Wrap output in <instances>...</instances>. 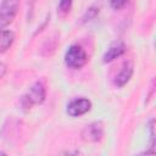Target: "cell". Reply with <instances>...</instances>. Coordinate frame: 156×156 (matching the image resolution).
Here are the masks:
<instances>
[{"mask_svg":"<svg viewBox=\"0 0 156 156\" xmlns=\"http://www.w3.org/2000/svg\"><path fill=\"white\" fill-rule=\"evenodd\" d=\"M134 67H133V63L132 62H126L124 65H123V67H122V69L119 71V73L116 76V78H115V84L118 87V88H122V87H124L129 80H130V78H132V76H133V69Z\"/></svg>","mask_w":156,"mask_h":156,"instance_id":"cell-7","label":"cell"},{"mask_svg":"<svg viewBox=\"0 0 156 156\" xmlns=\"http://www.w3.org/2000/svg\"><path fill=\"white\" fill-rule=\"evenodd\" d=\"M126 51V45L122 43V41H115L112 43L108 49L105 51L104 56H102V62L104 63H108V62H112L113 60H116L117 57L122 56Z\"/></svg>","mask_w":156,"mask_h":156,"instance_id":"cell-6","label":"cell"},{"mask_svg":"<svg viewBox=\"0 0 156 156\" xmlns=\"http://www.w3.org/2000/svg\"><path fill=\"white\" fill-rule=\"evenodd\" d=\"M72 6V0H60L58 2V9L62 13H68Z\"/></svg>","mask_w":156,"mask_h":156,"instance_id":"cell-10","label":"cell"},{"mask_svg":"<svg viewBox=\"0 0 156 156\" xmlns=\"http://www.w3.org/2000/svg\"><path fill=\"white\" fill-rule=\"evenodd\" d=\"M20 10V0H2L0 4V29L11 24Z\"/></svg>","mask_w":156,"mask_h":156,"instance_id":"cell-3","label":"cell"},{"mask_svg":"<svg viewBox=\"0 0 156 156\" xmlns=\"http://www.w3.org/2000/svg\"><path fill=\"white\" fill-rule=\"evenodd\" d=\"M98 13H99V9H96V7H90V9H88L87 12L84 13V16L82 17V22L84 23V22H87V21L93 20Z\"/></svg>","mask_w":156,"mask_h":156,"instance_id":"cell-9","label":"cell"},{"mask_svg":"<svg viewBox=\"0 0 156 156\" xmlns=\"http://www.w3.org/2000/svg\"><path fill=\"white\" fill-rule=\"evenodd\" d=\"M91 108V101L87 98H77L67 105V113L71 117H79L89 112Z\"/></svg>","mask_w":156,"mask_h":156,"instance_id":"cell-5","label":"cell"},{"mask_svg":"<svg viewBox=\"0 0 156 156\" xmlns=\"http://www.w3.org/2000/svg\"><path fill=\"white\" fill-rule=\"evenodd\" d=\"M6 69H7V67H6V65L5 63H2V62H0V79L5 76V73H6Z\"/></svg>","mask_w":156,"mask_h":156,"instance_id":"cell-12","label":"cell"},{"mask_svg":"<svg viewBox=\"0 0 156 156\" xmlns=\"http://www.w3.org/2000/svg\"><path fill=\"white\" fill-rule=\"evenodd\" d=\"M87 61H88L87 52L79 45H76V44L71 45L65 54V63L67 67L72 69L82 68L87 63Z\"/></svg>","mask_w":156,"mask_h":156,"instance_id":"cell-2","label":"cell"},{"mask_svg":"<svg viewBox=\"0 0 156 156\" xmlns=\"http://www.w3.org/2000/svg\"><path fill=\"white\" fill-rule=\"evenodd\" d=\"M15 41V34L9 29H0V54L6 52Z\"/></svg>","mask_w":156,"mask_h":156,"instance_id":"cell-8","label":"cell"},{"mask_svg":"<svg viewBox=\"0 0 156 156\" xmlns=\"http://www.w3.org/2000/svg\"><path fill=\"white\" fill-rule=\"evenodd\" d=\"M128 1L129 0H110V6L113 10H121L128 4Z\"/></svg>","mask_w":156,"mask_h":156,"instance_id":"cell-11","label":"cell"},{"mask_svg":"<svg viewBox=\"0 0 156 156\" xmlns=\"http://www.w3.org/2000/svg\"><path fill=\"white\" fill-rule=\"evenodd\" d=\"M46 96L45 84L41 80H37L29 90L21 98V106L24 111H29L33 105H40L44 102Z\"/></svg>","mask_w":156,"mask_h":156,"instance_id":"cell-1","label":"cell"},{"mask_svg":"<svg viewBox=\"0 0 156 156\" xmlns=\"http://www.w3.org/2000/svg\"><path fill=\"white\" fill-rule=\"evenodd\" d=\"M82 140L87 143H98L104 136V124L100 121L85 126L80 133Z\"/></svg>","mask_w":156,"mask_h":156,"instance_id":"cell-4","label":"cell"}]
</instances>
